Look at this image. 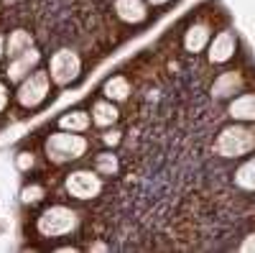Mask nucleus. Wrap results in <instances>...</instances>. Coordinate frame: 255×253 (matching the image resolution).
Segmentation results:
<instances>
[{"label":"nucleus","mask_w":255,"mask_h":253,"mask_svg":"<svg viewBox=\"0 0 255 253\" xmlns=\"http://www.w3.org/2000/svg\"><path fill=\"white\" fill-rule=\"evenodd\" d=\"M230 120L238 123H255V92H240L227 102Z\"/></svg>","instance_id":"obj_10"},{"label":"nucleus","mask_w":255,"mask_h":253,"mask_svg":"<svg viewBox=\"0 0 255 253\" xmlns=\"http://www.w3.org/2000/svg\"><path fill=\"white\" fill-rule=\"evenodd\" d=\"M115 8V15L120 20H125V23H143V20L148 18V5H145V0H115L113 3Z\"/></svg>","instance_id":"obj_11"},{"label":"nucleus","mask_w":255,"mask_h":253,"mask_svg":"<svg viewBox=\"0 0 255 253\" xmlns=\"http://www.w3.org/2000/svg\"><path fill=\"white\" fill-rule=\"evenodd\" d=\"M209 41H212V33H209V26L202 23V20H197V23H191L184 33V49L189 54H199L209 46Z\"/></svg>","instance_id":"obj_12"},{"label":"nucleus","mask_w":255,"mask_h":253,"mask_svg":"<svg viewBox=\"0 0 255 253\" xmlns=\"http://www.w3.org/2000/svg\"><path fill=\"white\" fill-rule=\"evenodd\" d=\"M28 164H33V156H31V154H20V156H18V166H20V169H28Z\"/></svg>","instance_id":"obj_23"},{"label":"nucleus","mask_w":255,"mask_h":253,"mask_svg":"<svg viewBox=\"0 0 255 253\" xmlns=\"http://www.w3.org/2000/svg\"><path fill=\"white\" fill-rule=\"evenodd\" d=\"M36 228L44 238H61V236H69L72 230L77 228V213L67 205H51L46 207L44 213L38 215Z\"/></svg>","instance_id":"obj_3"},{"label":"nucleus","mask_w":255,"mask_h":253,"mask_svg":"<svg viewBox=\"0 0 255 253\" xmlns=\"http://www.w3.org/2000/svg\"><path fill=\"white\" fill-rule=\"evenodd\" d=\"M28 49H33V33L31 31H23V28H15L8 41H5V56L8 59H15L20 54H26Z\"/></svg>","instance_id":"obj_13"},{"label":"nucleus","mask_w":255,"mask_h":253,"mask_svg":"<svg viewBox=\"0 0 255 253\" xmlns=\"http://www.w3.org/2000/svg\"><path fill=\"white\" fill-rule=\"evenodd\" d=\"M145 3H151V5H166V3H171V0H145Z\"/></svg>","instance_id":"obj_24"},{"label":"nucleus","mask_w":255,"mask_h":253,"mask_svg":"<svg viewBox=\"0 0 255 253\" xmlns=\"http://www.w3.org/2000/svg\"><path fill=\"white\" fill-rule=\"evenodd\" d=\"M245 87V77L243 72H222L215 84H212V97L217 100H232L235 95H240Z\"/></svg>","instance_id":"obj_8"},{"label":"nucleus","mask_w":255,"mask_h":253,"mask_svg":"<svg viewBox=\"0 0 255 253\" xmlns=\"http://www.w3.org/2000/svg\"><path fill=\"white\" fill-rule=\"evenodd\" d=\"M59 128L61 131H74V133H82L90 128V115L82 113V110H72L67 115L59 118Z\"/></svg>","instance_id":"obj_17"},{"label":"nucleus","mask_w":255,"mask_h":253,"mask_svg":"<svg viewBox=\"0 0 255 253\" xmlns=\"http://www.w3.org/2000/svg\"><path fill=\"white\" fill-rule=\"evenodd\" d=\"M102 143H105V146H118V143H120V133H118V131L102 133Z\"/></svg>","instance_id":"obj_21"},{"label":"nucleus","mask_w":255,"mask_h":253,"mask_svg":"<svg viewBox=\"0 0 255 253\" xmlns=\"http://www.w3.org/2000/svg\"><path fill=\"white\" fill-rule=\"evenodd\" d=\"M82 72V59L77 51L72 49H59L51 61H49V74H51V82L59 84V87H67L72 84Z\"/></svg>","instance_id":"obj_5"},{"label":"nucleus","mask_w":255,"mask_h":253,"mask_svg":"<svg viewBox=\"0 0 255 253\" xmlns=\"http://www.w3.org/2000/svg\"><path fill=\"white\" fill-rule=\"evenodd\" d=\"M64 187L77 200H95L102 192V174H97L95 169H77V172L67 174Z\"/></svg>","instance_id":"obj_6"},{"label":"nucleus","mask_w":255,"mask_h":253,"mask_svg":"<svg viewBox=\"0 0 255 253\" xmlns=\"http://www.w3.org/2000/svg\"><path fill=\"white\" fill-rule=\"evenodd\" d=\"M8 102H10V90H8L5 82H0V113L8 108Z\"/></svg>","instance_id":"obj_20"},{"label":"nucleus","mask_w":255,"mask_h":253,"mask_svg":"<svg viewBox=\"0 0 255 253\" xmlns=\"http://www.w3.org/2000/svg\"><path fill=\"white\" fill-rule=\"evenodd\" d=\"M41 64V51L38 49H28L26 54H20L15 59H10L8 64V79L10 82H23L31 72H36V67Z\"/></svg>","instance_id":"obj_9"},{"label":"nucleus","mask_w":255,"mask_h":253,"mask_svg":"<svg viewBox=\"0 0 255 253\" xmlns=\"http://www.w3.org/2000/svg\"><path fill=\"white\" fill-rule=\"evenodd\" d=\"M130 92H133L130 79L123 77V74L110 77L108 82H105V87H102V95L108 97V100H113V102H123V100H128V97H130Z\"/></svg>","instance_id":"obj_14"},{"label":"nucleus","mask_w":255,"mask_h":253,"mask_svg":"<svg viewBox=\"0 0 255 253\" xmlns=\"http://www.w3.org/2000/svg\"><path fill=\"white\" fill-rule=\"evenodd\" d=\"M3 3H8V5H13V3H20V0H3Z\"/></svg>","instance_id":"obj_26"},{"label":"nucleus","mask_w":255,"mask_h":253,"mask_svg":"<svg viewBox=\"0 0 255 253\" xmlns=\"http://www.w3.org/2000/svg\"><path fill=\"white\" fill-rule=\"evenodd\" d=\"M23 200L26 202H38L41 200V187H36V184L33 187H26L23 189Z\"/></svg>","instance_id":"obj_19"},{"label":"nucleus","mask_w":255,"mask_h":253,"mask_svg":"<svg viewBox=\"0 0 255 253\" xmlns=\"http://www.w3.org/2000/svg\"><path fill=\"white\" fill-rule=\"evenodd\" d=\"M49 92H51V74L36 69L33 74H28L23 82L18 84L15 102L20 105V108H26V110H33L49 97Z\"/></svg>","instance_id":"obj_4"},{"label":"nucleus","mask_w":255,"mask_h":253,"mask_svg":"<svg viewBox=\"0 0 255 253\" xmlns=\"http://www.w3.org/2000/svg\"><path fill=\"white\" fill-rule=\"evenodd\" d=\"M3 56H5V41H3V36H0V61H3Z\"/></svg>","instance_id":"obj_25"},{"label":"nucleus","mask_w":255,"mask_h":253,"mask_svg":"<svg viewBox=\"0 0 255 253\" xmlns=\"http://www.w3.org/2000/svg\"><path fill=\"white\" fill-rule=\"evenodd\" d=\"M232 182L243 192H255V156L245 159L235 172H232Z\"/></svg>","instance_id":"obj_16"},{"label":"nucleus","mask_w":255,"mask_h":253,"mask_svg":"<svg viewBox=\"0 0 255 253\" xmlns=\"http://www.w3.org/2000/svg\"><path fill=\"white\" fill-rule=\"evenodd\" d=\"M118 118H120V110L115 108L113 100H100L92 105V123L100 125V128H108V125L118 123Z\"/></svg>","instance_id":"obj_15"},{"label":"nucleus","mask_w":255,"mask_h":253,"mask_svg":"<svg viewBox=\"0 0 255 253\" xmlns=\"http://www.w3.org/2000/svg\"><path fill=\"white\" fill-rule=\"evenodd\" d=\"M215 154L222 159H243L250 151H255V128L248 123H238L232 120L230 125L217 133L215 138Z\"/></svg>","instance_id":"obj_1"},{"label":"nucleus","mask_w":255,"mask_h":253,"mask_svg":"<svg viewBox=\"0 0 255 253\" xmlns=\"http://www.w3.org/2000/svg\"><path fill=\"white\" fill-rule=\"evenodd\" d=\"M207 59H209V64H227V61L235 56L238 51V38L232 31H220L215 38L209 41V46H207Z\"/></svg>","instance_id":"obj_7"},{"label":"nucleus","mask_w":255,"mask_h":253,"mask_svg":"<svg viewBox=\"0 0 255 253\" xmlns=\"http://www.w3.org/2000/svg\"><path fill=\"white\" fill-rule=\"evenodd\" d=\"M118 169H120V164H118V156L115 154H97V159H95V172L97 174L113 177Z\"/></svg>","instance_id":"obj_18"},{"label":"nucleus","mask_w":255,"mask_h":253,"mask_svg":"<svg viewBox=\"0 0 255 253\" xmlns=\"http://www.w3.org/2000/svg\"><path fill=\"white\" fill-rule=\"evenodd\" d=\"M238 248H240V251H255V233H250Z\"/></svg>","instance_id":"obj_22"},{"label":"nucleus","mask_w":255,"mask_h":253,"mask_svg":"<svg viewBox=\"0 0 255 253\" xmlns=\"http://www.w3.org/2000/svg\"><path fill=\"white\" fill-rule=\"evenodd\" d=\"M90 149V141L74 133V131H59V133H51L44 143V151H46V159L51 164H69V161H77L87 154Z\"/></svg>","instance_id":"obj_2"}]
</instances>
